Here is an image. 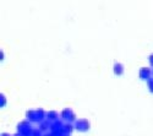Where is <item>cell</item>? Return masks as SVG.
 Masks as SVG:
<instances>
[{
    "label": "cell",
    "mask_w": 153,
    "mask_h": 136,
    "mask_svg": "<svg viewBox=\"0 0 153 136\" xmlns=\"http://www.w3.org/2000/svg\"><path fill=\"white\" fill-rule=\"evenodd\" d=\"M17 131L21 136H31L33 132V129L28 121H21L17 126Z\"/></svg>",
    "instance_id": "obj_1"
},
{
    "label": "cell",
    "mask_w": 153,
    "mask_h": 136,
    "mask_svg": "<svg viewBox=\"0 0 153 136\" xmlns=\"http://www.w3.org/2000/svg\"><path fill=\"white\" fill-rule=\"evenodd\" d=\"M50 124H52V123H50L49 120H43V121H41L39 123V130L41 131H47V130H49L50 129Z\"/></svg>",
    "instance_id": "obj_9"
},
{
    "label": "cell",
    "mask_w": 153,
    "mask_h": 136,
    "mask_svg": "<svg viewBox=\"0 0 153 136\" xmlns=\"http://www.w3.org/2000/svg\"><path fill=\"white\" fill-rule=\"evenodd\" d=\"M75 120H76V115H75V113H72V114L70 115V118H69L68 121H69V123H74Z\"/></svg>",
    "instance_id": "obj_13"
},
{
    "label": "cell",
    "mask_w": 153,
    "mask_h": 136,
    "mask_svg": "<svg viewBox=\"0 0 153 136\" xmlns=\"http://www.w3.org/2000/svg\"><path fill=\"white\" fill-rule=\"evenodd\" d=\"M26 117H27V120H28V121H32V123L37 121V114H36V110H32V109L27 110V112H26Z\"/></svg>",
    "instance_id": "obj_7"
},
{
    "label": "cell",
    "mask_w": 153,
    "mask_h": 136,
    "mask_svg": "<svg viewBox=\"0 0 153 136\" xmlns=\"http://www.w3.org/2000/svg\"><path fill=\"white\" fill-rule=\"evenodd\" d=\"M1 136H11V135H9V134H1Z\"/></svg>",
    "instance_id": "obj_16"
},
{
    "label": "cell",
    "mask_w": 153,
    "mask_h": 136,
    "mask_svg": "<svg viewBox=\"0 0 153 136\" xmlns=\"http://www.w3.org/2000/svg\"><path fill=\"white\" fill-rule=\"evenodd\" d=\"M152 76H153V70H152Z\"/></svg>",
    "instance_id": "obj_18"
},
{
    "label": "cell",
    "mask_w": 153,
    "mask_h": 136,
    "mask_svg": "<svg viewBox=\"0 0 153 136\" xmlns=\"http://www.w3.org/2000/svg\"><path fill=\"white\" fill-rule=\"evenodd\" d=\"M113 70H114V74H115L117 76H121L124 74V65L120 64V63H115V64H114Z\"/></svg>",
    "instance_id": "obj_5"
},
{
    "label": "cell",
    "mask_w": 153,
    "mask_h": 136,
    "mask_svg": "<svg viewBox=\"0 0 153 136\" xmlns=\"http://www.w3.org/2000/svg\"><path fill=\"white\" fill-rule=\"evenodd\" d=\"M36 114H37V123H41V121L47 119V113L44 112L42 108L36 109Z\"/></svg>",
    "instance_id": "obj_4"
},
{
    "label": "cell",
    "mask_w": 153,
    "mask_h": 136,
    "mask_svg": "<svg viewBox=\"0 0 153 136\" xmlns=\"http://www.w3.org/2000/svg\"><path fill=\"white\" fill-rule=\"evenodd\" d=\"M147 86H148L149 92H152V93H153V77H151L149 80H147Z\"/></svg>",
    "instance_id": "obj_12"
},
{
    "label": "cell",
    "mask_w": 153,
    "mask_h": 136,
    "mask_svg": "<svg viewBox=\"0 0 153 136\" xmlns=\"http://www.w3.org/2000/svg\"><path fill=\"white\" fill-rule=\"evenodd\" d=\"M148 61H149V65L153 68V54H151V55L148 56Z\"/></svg>",
    "instance_id": "obj_14"
},
{
    "label": "cell",
    "mask_w": 153,
    "mask_h": 136,
    "mask_svg": "<svg viewBox=\"0 0 153 136\" xmlns=\"http://www.w3.org/2000/svg\"><path fill=\"white\" fill-rule=\"evenodd\" d=\"M6 106V97L1 93V94H0V107H5Z\"/></svg>",
    "instance_id": "obj_11"
},
{
    "label": "cell",
    "mask_w": 153,
    "mask_h": 136,
    "mask_svg": "<svg viewBox=\"0 0 153 136\" xmlns=\"http://www.w3.org/2000/svg\"><path fill=\"white\" fill-rule=\"evenodd\" d=\"M0 60H4V53H0Z\"/></svg>",
    "instance_id": "obj_15"
},
{
    "label": "cell",
    "mask_w": 153,
    "mask_h": 136,
    "mask_svg": "<svg viewBox=\"0 0 153 136\" xmlns=\"http://www.w3.org/2000/svg\"><path fill=\"white\" fill-rule=\"evenodd\" d=\"M58 119H59V114L55 112V110H52V112L47 113V120H49L50 123H53V121H55Z\"/></svg>",
    "instance_id": "obj_6"
},
{
    "label": "cell",
    "mask_w": 153,
    "mask_h": 136,
    "mask_svg": "<svg viewBox=\"0 0 153 136\" xmlns=\"http://www.w3.org/2000/svg\"><path fill=\"white\" fill-rule=\"evenodd\" d=\"M138 76L141 80H149L151 76H152V70L149 68H141L138 71Z\"/></svg>",
    "instance_id": "obj_3"
},
{
    "label": "cell",
    "mask_w": 153,
    "mask_h": 136,
    "mask_svg": "<svg viewBox=\"0 0 153 136\" xmlns=\"http://www.w3.org/2000/svg\"><path fill=\"white\" fill-rule=\"evenodd\" d=\"M12 136H21V135H20V134H19V132H17V134H16V135H12Z\"/></svg>",
    "instance_id": "obj_17"
},
{
    "label": "cell",
    "mask_w": 153,
    "mask_h": 136,
    "mask_svg": "<svg viewBox=\"0 0 153 136\" xmlns=\"http://www.w3.org/2000/svg\"><path fill=\"white\" fill-rule=\"evenodd\" d=\"M74 112H72V110H71V108H65V109H64L62 110V112H61V114H60V117H61V119H64V120H69V118H70V115L72 114Z\"/></svg>",
    "instance_id": "obj_8"
},
{
    "label": "cell",
    "mask_w": 153,
    "mask_h": 136,
    "mask_svg": "<svg viewBox=\"0 0 153 136\" xmlns=\"http://www.w3.org/2000/svg\"><path fill=\"white\" fill-rule=\"evenodd\" d=\"M75 129V125L72 124V123H65V124L62 125V130L65 131V132H68V134H71V131Z\"/></svg>",
    "instance_id": "obj_10"
},
{
    "label": "cell",
    "mask_w": 153,
    "mask_h": 136,
    "mask_svg": "<svg viewBox=\"0 0 153 136\" xmlns=\"http://www.w3.org/2000/svg\"><path fill=\"white\" fill-rule=\"evenodd\" d=\"M90 128H91V124H90V121H88L87 119H79V120L75 121V129L81 131V132L88 131Z\"/></svg>",
    "instance_id": "obj_2"
}]
</instances>
